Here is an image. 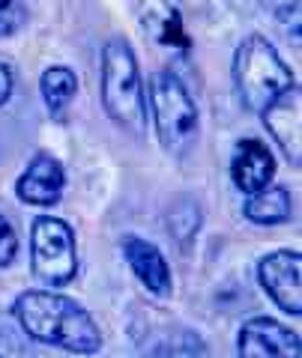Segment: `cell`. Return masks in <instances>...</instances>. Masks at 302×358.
I'll list each match as a JSON object with an SVG mask.
<instances>
[{"label": "cell", "mask_w": 302, "mask_h": 358, "mask_svg": "<svg viewBox=\"0 0 302 358\" xmlns=\"http://www.w3.org/2000/svg\"><path fill=\"white\" fill-rule=\"evenodd\" d=\"M240 358H302L299 334L273 317H254L240 329Z\"/></svg>", "instance_id": "cell-7"}, {"label": "cell", "mask_w": 302, "mask_h": 358, "mask_svg": "<svg viewBox=\"0 0 302 358\" xmlns=\"http://www.w3.org/2000/svg\"><path fill=\"white\" fill-rule=\"evenodd\" d=\"M231 176H233V185L245 194H254L270 185L275 176V159H273V152L266 150V143L254 141V138L242 141L237 147V155H233Z\"/></svg>", "instance_id": "cell-11"}, {"label": "cell", "mask_w": 302, "mask_h": 358, "mask_svg": "<svg viewBox=\"0 0 302 358\" xmlns=\"http://www.w3.org/2000/svg\"><path fill=\"white\" fill-rule=\"evenodd\" d=\"M39 90L48 105V114L54 120H66V108L72 105V99L78 93V78L72 69H66V66H51V69L42 72Z\"/></svg>", "instance_id": "cell-14"}, {"label": "cell", "mask_w": 302, "mask_h": 358, "mask_svg": "<svg viewBox=\"0 0 302 358\" xmlns=\"http://www.w3.org/2000/svg\"><path fill=\"white\" fill-rule=\"evenodd\" d=\"M294 212V200H290V192L282 185H266L261 192L249 194V203H245V218L254 224H284Z\"/></svg>", "instance_id": "cell-13"}, {"label": "cell", "mask_w": 302, "mask_h": 358, "mask_svg": "<svg viewBox=\"0 0 302 358\" xmlns=\"http://www.w3.org/2000/svg\"><path fill=\"white\" fill-rule=\"evenodd\" d=\"M9 96H13V69L0 60V108L9 102Z\"/></svg>", "instance_id": "cell-19"}, {"label": "cell", "mask_w": 302, "mask_h": 358, "mask_svg": "<svg viewBox=\"0 0 302 358\" xmlns=\"http://www.w3.org/2000/svg\"><path fill=\"white\" fill-rule=\"evenodd\" d=\"M233 84H237L242 108L263 114L284 90L294 87V72L278 57L273 42L252 33L240 42L237 54H233Z\"/></svg>", "instance_id": "cell-3"}, {"label": "cell", "mask_w": 302, "mask_h": 358, "mask_svg": "<svg viewBox=\"0 0 302 358\" xmlns=\"http://www.w3.org/2000/svg\"><path fill=\"white\" fill-rule=\"evenodd\" d=\"M150 110L162 147L174 155L188 152L198 141V108L180 78L171 72H156L150 78Z\"/></svg>", "instance_id": "cell-4"}, {"label": "cell", "mask_w": 302, "mask_h": 358, "mask_svg": "<svg viewBox=\"0 0 302 358\" xmlns=\"http://www.w3.org/2000/svg\"><path fill=\"white\" fill-rule=\"evenodd\" d=\"M257 278L284 313H302V257L296 251H273L257 263Z\"/></svg>", "instance_id": "cell-6"}, {"label": "cell", "mask_w": 302, "mask_h": 358, "mask_svg": "<svg viewBox=\"0 0 302 358\" xmlns=\"http://www.w3.org/2000/svg\"><path fill=\"white\" fill-rule=\"evenodd\" d=\"M302 93L299 87L294 84L290 90H284L275 102L263 110V122L266 131L275 138V143L282 147V152L287 155V162L299 167V155H302Z\"/></svg>", "instance_id": "cell-8"}, {"label": "cell", "mask_w": 302, "mask_h": 358, "mask_svg": "<svg viewBox=\"0 0 302 358\" xmlns=\"http://www.w3.org/2000/svg\"><path fill=\"white\" fill-rule=\"evenodd\" d=\"M141 24L156 42L188 48V36L183 30V21L177 15V9L167 6L165 0H147V3L141 6Z\"/></svg>", "instance_id": "cell-12"}, {"label": "cell", "mask_w": 302, "mask_h": 358, "mask_svg": "<svg viewBox=\"0 0 302 358\" xmlns=\"http://www.w3.org/2000/svg\"><path fill=\"white\" fill-rule=\"evenodd\" d=\"M18 254V236L4 215H0V266H9Z\"/></svg>", "instance_id": "cell-18"}, {"label": "cell", "mask_w": 302, "mask_h": 358, "mask_svg": "<svg viewBox=\"0 0 302 358\" xmlns=\"http://www.w3.org/2000/svg\"><path fill=\"white\" fill-rule=\"evenodd\" d=\"M263 9L270 13L282 27H294V36H299V0H261Z\"/></svg>", "instance_id": "cell-16"}, {"label": "cell", "mask_w": 302, "mask_h": 358, "mask_svg": "<svg viewBox=\"0 0 302 358\" xmlns=\"http://www.w3.org/2000/svg\"><path fill=\"white\" fill-rule=\"evenodd\" d=\"M153 358H207L204 341L192 331H180L174 338H167L159 350L153 352Z\"/></svg>", "instance_id": "cell-15"}, {"label": "cell", "mask_w": 302, "mask_h": 358, "mask_svg": "<svg viewBox=\"0 0 302 358\" xmlns=\"http://www.w3.org/2000/svg\"><path fill=\"white\" fill-rule=\"evenodd\" d=\"M102 105L117 129L135 138L147 131V90L135 51L123 36H111L102 48Z\"/></svg>", "instance_id": "cell-2"}, {"label": "cell", "mask_w": 302, "mask_h": 358, "mask_svg": "<svg viewBox=\"0 0 302 358\" xmlns=\"http://www.w3.org/2000/svg\"><path fill=\"white\" fill-rule=\"evenodd\" d=\"M13 317L33 341L60 346L75 355H96L102 350V334L93 317L69 296L51 289H27L15 299Z\"/></svg>", "instance_id": "cell-1"}, {"label": "cell", "mask_w": 302, "mask_h": 358, "mask_svg": "<svg viewBox=\"0 0 302 358\" xmlns=\"http://www.w3.org/2000/svg\"><path fill=\"white\" fill-rule=\"evenodd\" d=\"M123 257H126V263L132 272H135V278L156 299H167L174 293L171 266H167L162 251L156 248L153 242L138 239V236H126L123 239Z\"/></svg>", "instance_id": "cell-10"}, {"label": "cell", "mask_w": 302, "mask_h": 358, "mask_svg": "<svg viewBox=\"0 0 302 358\" xmlns=\"http://www.w3.org/2000/svg\"><path fill=\"white\" fill-rule=\"evenodd\" d=\"M30 266L33 275L48 287H66L78 272L75 233L66 221L39 215L30 230Z\"/></svg>", "instance_id": "cell-5"}, {"label": "cell", "mask_w": 302, "mask_h": 358, "mask_svg": "<svg viewBox=\"0 0 302 358\" xmlns=\"http://www.w3.org/2000/svg\"><path fill=\"white\" fill-rule=\"evenodd\" d=\"M63 188H66L63 164L54 159V155L39 152L36 159L27 164V171L21 173L15 194L30 206H54V203H60Z\"/></svg>", "instance_id": "cell-9"}, {"label": "cell", "mask_w": 302, "mask_h": 358, "mask_svg": "<svg viewBox=\"0 0 302 358\" xmlns=\"http://www.w3.org/2000/svg\"><path fill=\"white\" fill-rule=\"evenodd\" d=\"M25 6L21 0H0V39L15 36V33L25 27Z\"/></svg>", "instance_id": "cell-17"}]
</instances>
